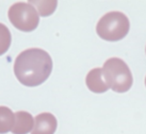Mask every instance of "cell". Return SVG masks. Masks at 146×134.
Returning <instances> with one entry per match:
<instances>
[{
  "label": "cell",
  "instance_id": "3",
  "mask_svg": "<svg viewBox=\"0 0 146 134\" xmlns=\"http://www.w3.org/2000/svg\"><path fill=\"white\" fill-rule=\"evenodd\" d=\"M130 22L124 13L112 11L105 14L98 20L96 32L105 41L116 42L123 40L128 34Z\"/></svg>",
  "mask_w": 146,
  "mask_h": 134
},
{
  "label": "cell",
  "instance_id": "7",
  "mask_svg": "<svg viewBox=\"0 0 146 134\" xmlns=\"http://www.w3.org/2000/svg\"><path fill=\"white\" fill-rule=\"evenodd\" d=\"M85 83L86 86L89 87L90 90L93 93L100 94L107 92L109 87L106 83L104 76H102V68H94L86 75L85 78Z\"/></svg>",
  "mask_w": 146,
  "mask_h": 134
},
{
  "label": "cell",
  "instance_id": "11",
  "mask_svg": "<svg viewBox=\"0 0 146 134\" xmlns=\"http://www.w3.org/2000/svg\"><path fill=\"white\" fill-rule=\"evenodd\" d=\"M145 85H146V78H145Z\"/></svg>",
  "mask_w": 146,
  "mask_h": 134
},
{
  "label": "cell",
  "instance_id": "5",
  "mask_svg": "<svg viewBox=\"0 0 146 134\" xmlns=\"http://www.w3.org/2000/svg\"><path fill=\"white\" fill-rule=\"evenodd\" d=\"M57 118L51 113H41L34 118L31 134H53L57 130Z\"/></svg>",
  "mask_w": 146,
  "mask_h": 134
},
{
  "label": "cell",
  "instance_id": "9",
  "mask_svg": "<svg viewBox=\"0 0 146 134\" xmlns=\"http://www.w3.org/2000/svg\"><path fill=\"white\" fill-rule=\"evenodd\" d=\"M29 3L33 5L42 16H48L52 14L57 8V1H29Z\"/></svg>",
  "mask_w": 146,
  "mask_h": 134
},
{
  "label": "cell",
  "instance_id": "6",
  "mask_svg": "<svg viewBox=\"0 0 146 134\" xmlns=\"http://www.w3.org/2000/svg\"><path fill=\"white\" fill-rule=\"evenodd\" d=\"M34 127V118L25 111H19L14 114V123L11 132L13 134H28Z\"/></svg>",
  "mask_w": 146,
  "mask_h": 134
},
{
  "label": "cell",
  "instance_id": "10",
  "mask_svg": "<svg viewBox=\"0 0 146 134\" xmlns=\"http://www.w3.org/2000/svg\"><path fill=\"white\" fill-rule=\"evenodd\" d=\"M11 41H12V36L9 28L0 22V55L4 54L9 50Z\"/></svg>",
  "mask_w": 146,
  "mask_h": 134
},
{
  "label": "cell",
  "instance_id": "2",
  "mask_svg": "<svg viewBox=\"0 0 146 134\" xmlns=\"http://www.w3.org/2000/svg\"><path fill=\"white\" fill-rule=\"evenodd\" d=\"M102 69L107 85L114 92L125 93L132 86V73L122 59L111 57L105 62Z\"/></svg>",
  "mask_w": 146,
  "mask_h": 134
},
{
  "label": "cell",
  "instance_id": "1",
  "mask_svg": "<svg viewBox=\"0 0 146 134\" xmlns=\"http://www.w3.org/2000/svg\"><path fill=\"white\" fill-rule=\"evenodd\" d=\"M52 60L45 50L30 48L21 52L14 62V73L18 81L29 87L38 86L49 78Z\"/></svg>",
  "mask_w": 146,
  "mask_h": 134
},
{
  "label": "cell",
  "instance_id": "4",
  "mask_svg": "<svg viewBox=\"0 0 146 134\" xmlns=\"http://www.w3.org/2000/svg\"><path fill=\"white\" fill-rule=\"evenodd\" d=\"M8 16L11 24L24 32L35 30L40 22V14L33 5L27 2L12 4L9 9Z\"/></svg>",
  "mask_w": 146,
  "mask_h": 134
},
{
  "label": "cell",
  "instance_id": "8",
  "mask_svg": "<svg viewBox=\"0 0 146 134\" xmlns=\"http://www.w3.org/2000/svg\"><path fill=\"white\" fill-rule=\"evenodd\" d=\"M14 123V113L7 106H0V134L10 132Z\"/></svg>",
  "mask_w": 146,
  "mask_h": 134
}]
</instances>
